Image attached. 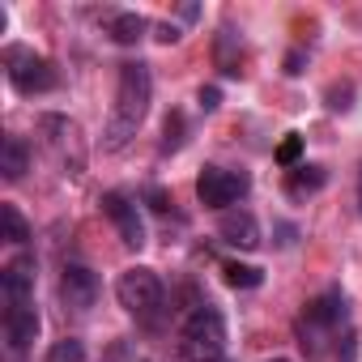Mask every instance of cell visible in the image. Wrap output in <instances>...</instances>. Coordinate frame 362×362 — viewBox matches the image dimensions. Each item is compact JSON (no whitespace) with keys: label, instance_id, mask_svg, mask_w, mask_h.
Returning a JSON list of instances; mask_svg holds the SVG:
<instances>
[{"label":"cell","instance_id":"obj_1","mask_svg":"<svg viewBox=\"0 0 362 362\" xmlns=\"http://www.w3.org/2000/svg\"><path fill=\"white\" fill-rule=\"evenodd\" d=\"M149 103H153V73H149V64L145 60L119 64L115 107H111V119H107V132H103V149L107 153H119L136 136V128L149 115Z\"/></svg>","mask_w":362,"mask_h":362},{"label":"cell","instance_id":"obj_12","mask_svg":"<svg viewBox=\"0 0 362 362\" xmlns=\"http://www.w3.org/2000/svg\"><path fill=\"white\" fill-rule=\"evenodd\" d=\"M324 184H328V170H324V166H294V170H290V179H286V192L298 201V197L320 192Z\"/></svg>","mask_w":362,"mask_h":362},{"label":"cell","instance_id":"obj_16","mask_svg":"<svg viewBox=\"0 0 362 362\" xmlns=\"http://www.w3.org/2000/svg\"><path fill=\"white\" fill-rule=\"evenodd\" d=\"M43 362H86V341L64 337V341H56V345L47 349V358H43Z\"/></svg>","mask_w":362,"mask_h":362},{"label":"cell","instance_id":"obj_17","mask_svg":"<svg viewBox=\"0 0 362 362\" xmlns=\"http://www.w3.org/2000/svg\"><path fill=\"white\" fill-rule=\"evenodd\" d=\"M277 166H286V170L303 166V136H298V132H290V136L277 145Z\"/></svg>","mask_w":362,"mask_h":362},{"label":"cell","instance_id":"obj_13","mask_svg":"<svg viewBox=\"0 0 362 362\" xmlns=\"http://www.w3.org/2000/svg\"><path fill=\"white\" fill-rule=\"evenodd\" d=\"M145 30H149V22H145L141 13H115V18H111V26H107V35H111L119 47L141 43V39H145Z\"/></svg>","mask_w":362,"mask_h":362},{"label":"cell","instance_id":"obj_23","mask_svg":"<svg viewBox=\"0 0 362 362\" xmlns=\"http://www.w3.org/2000/svg\"><path fill=\"white\" fill-rule=\"evenodd\" d=\"M358 209H362V170H358Z\"/></svg>","mask_w":362,"mask_h":362},{"label":"cell","instance_id":"obj_10","mask_svg":"<svg viewBox=\"0 0 362 362\" xmlns=\"http://www.w3.org/2000/svg\"><path fill=\"white\" fill-rule=\"evenodd\" d=\"M218 235H222V243H230L239 252H256L260 247V222L247 209H226L222 222H218Z\"/></svg>","mask_w":362,"mask_h":362},{"label":"cell","instance_id":"obj_14","mask_svg":"<svg viewBox=\"0 0 362 362\" xmlns=\"http://www.w3.org/2000/svg\"><path fill=\"white\" fill-rule=\"evenodd\" d=\"M0 239H5V243H18V247L30 239V226H26L22 209H18V205H9V201L0 205Z\"/></svg>","mask_w":362,"mask_h":362},{"label":"cell","instance_id":"obj_25","mask_svg":"<svg viewBox=\"0 0 362 362\" xmlns=\"http://www.w3.org/2000/svg\"><path fill=\"white\" fill-rule=\"evenodd\" d=\"M222 362H226V358H222Z\"/></svg>","mask_w":362,"mask_h":362},{"label":"cell","instance_id":"obj_15","mask_svg":"<svg viewBox=\"0 0 362 362\" xmlns=\"http://www.w3.org/2000/svg\"><path fill=\"white\" fill-rule=\"evenodd\" d=\"M222 273H226V286H235V290H256V286L264 281V273H260L256 264H235V260H230Z\"/></svg>","mask_w":362,"mask_h":362},{"label":"cell","instance_id":"obj_18","mask_svg":"<svg viewBox=\"0 0 362 362\" xmlns=\"http://www.w3.org/2000/svg\"><path fill=\"white\" fill-rule=\"evenodd\" d=\"M162 132H166V136H162V153H175L179 145H184V115H179V111H170Z\"/></svg>","mask_w":362,"mask_h":362},{"label":"cell","instance_id":"obj_11","mask_svg":"<svg viewBox=\"0 0 362 362\" xmlns=\"http://www.w3.org/2000/svg\"><path fill=\"white\" fill-rule=\"evenodd\" d=\"M30 166V149L22 136H5V145H0V175L5 179H22Z\"/></svg>","mask_w":362,"mask_h":362},{"label":"cell","instance_id":"obj_2","mask_svg":"<svg viewBox=\"0 0 362 362\" xmlns=\"http://www.w3.org/2000/svg\"><path fill=\"white\" fill-rule=\"evenodd\" d=\"M222 349H226V320L218 307L201 303L179 328V354L188 362H222Z\"/></svg>","mask_w":362,"mask_h":362},{"label":"cell","instance_id":"obj_22","mask_svg":"<svg viewBox=\"0 0 362 362\" xmlns=\"http://www.w3.org/2000/svg\"><path fill=\"white\" fill-rule=\"evenodd\" d=\"M153 39H158V43H179V30H175V26H158Z\"/></svg>","mask_w":362,"mask_h":362},{"label":"cell","instance_id":"obj_19","mask_svg":"<svg viewBox=\"0 0 362 362\" xmlns=\"http://www.w3.org/2000/svg\"><path fill=\"white\" fill-rule=\"evenodd\" d=\"M197 103H201V111H218V107H222V90H218V86H201Z\"/></svg>","mask_w":362,"mask_h":362},{"label":"cell","instance_id":"obj_24","mask_svg":"<svg viewBox=\"0 0 362 362\" xmlns=\"http://www.w3.org/2000/svg\"><path fill=\"white\" fill-rule=\"evenodd\" d=\"M269 362H290V358H269Z\"/></svg>","mask_w":362,"mask_h":362},{"label":"cell","instance_id":"obj_20","mask_svg":"<svg viewBox=\"0 0 362 362\" xmlns=\"http://www.w3.org/2000/svg\"><path fill=\"white\" fill-rule=\"evenodd\" d=\"M303 64H307V56H303V52H290V56H286V73H290V77H298V73H303Z\"/></svg>","mask_w":362,"mask_h":362},{"label":"cell","instance_id":"obj_7","mask_svg":"<svg viewBox=\"0 0 362 362\" xmlns=\"http://www.w3.org/2000/svg\"><path fill=\"white\" fill-rule=\"evenodd\" d=\"M60 298L73 311H90L98 303V277L86 264H64V273H60Z\"/></svg>","mask_w":362,"mask_h":362},{"label":"cell","instance_id":"obj_6","mask_svg":"<svg viewBox=\"0 0 362 362\" xmlns=\"http://www.w3.org/2000/svg\"><path fill=\"white\" fill-rule=\"evenodd\" d=\"M103 214L111 218V226H115V235H119L124 247H132V252L145 247V222H141L136 201H128L124 192H107L103 197Z\"/></svg>","mask_w":362,"mask_h":362},{"label":"cell","instance_id":"obj_21","mask_svg":"<svg viewBox=\"0 0 362 362\" xmlns=\"http://www.w3.org/2000/svg\"><path fill=\"white\" fill-rule=\"evenodd\" d=\"M328 98H332L328 103L332 111H349V90H328Z\"/></svg>","mask_w":362,"mask_h":362},{"label":"cell","instance_id":"obj_5","mask_svg":"<svg viewBox=\"0 0 362 362\" xmlns=\"http://www.w3.org/2000/svg\"><path fill=\"white\" fill-rule=\"evenodd\" d=\"M9 81L18 94H47V90H56V69L35 52L13 47L9 52Z\"/></svg>","mask_w":362,"mask_h":362},{"label":"cell","instance_id":"obj_3","mask_svg":"<svg viewBox=\"0 0 362 362\" xmlns=\"http://www.w3.org/2000/svg\"><path fill=\"white\" fill-rule=\"evenodd\" d=\"M115 298H119V307L128 311V315H136V320H158V311H162V281H158V273L153 269H145V264H136V269H124L119 273V281H115Z\"/></svg>","mask_w":362,"mask_h":362},{"label":"cell","instance_id":"obj_8","mask_svg":"<svg viewBox=\"0 0 362 362\" xmlns=\"http://www.w3.org/2000/svg\"><path fill=\"white\" fill-rule=\"evenodd\" d=\"M0 290H5V303H30L35 298V256H13L5 269H0Z\"/></svg>","mask_w":362,"mask_h":362},{"label":"cell","instance_id":"obj_4","mask_svg":"<svg viewBox=\"0 0 362 362\" xmlns=\"http://www.w3.org/2000/svg\"><path fill=\"white\" fill-rule=\"evenodd\" d=\"M247 188H252V179L243 175V170H226V166H205L201 175H197V201L205 205V209H230L239 197H247Z\"/></svg>","mask_w":362,"mask_h":362},{"label":"cell","instance_id":"obj_9","mask_svg":"<svg viewBox=\"0 0 362 362\" xmlns=\"http://www.w3.org/2000/svg\"><path fill=\"white\" fill-rule=\"evenodd\" d=\"M39 337V311L35 303H18V307H5V341L13 354H26Z\"/></svg>","mask_w":362,"mask_h":362}]
</instances>
